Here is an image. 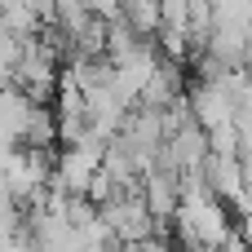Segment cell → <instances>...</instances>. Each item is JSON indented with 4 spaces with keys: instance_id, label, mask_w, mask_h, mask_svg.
<instances>
[{
    "instance_id": "6da1fadb",
    "label": "cell",
    "mask_w": 252,
    "mask_h": 252,
    "mask_svg": "<svg viewBox=\"0 0 252 252\" xmlns=\"http://www.w3.org/2000/svg\"><path fill=\"white\" fill-rule=\"evenodd\" d=\"M173 226L182 235V244L195 252V248H221L230 235H235V221H230V208L208 195V190H190L182 195L177 213H173Z\"/></svg>"
},
{
    "instance_id": "7a4b0ae2",
    "label": "cell",
    "mask_w": 252,
    "mask_h": 252,
    "mask_svg": "<svg viewBox=\"0 0 252 252\" xmlns=\"http://www.w3.org/2000/svg\"><path fill=\"white\" fill-rule=\"evenodd\" d=\"M97 217H102V226L111 230V239L120 248H133V244H142V239L155 235V217H151L142 190H124V195L97 204Z\"/></svg>"
},
{
    "instance_id": "3957f363",
    "label": "cell",
    "mask_w": 252,
    "mask_h": 252,
    "mask_svg": "<svg viewBox=\"0 0 252 252\" xmlns=\"http://www.w3.org/2000/svg\"><path fill=\"white\" fill-rule=\"evenodd\" d=\"M97 173H102V151H89V146H62L49 186H53L58 195H66V199H89Z\"/></svg>"
},
{
    "instance_id": "277c9868",
    "label": "cell",
    "mask_w": 252,
    "mask_h": 252,
    "mask_svg": "<svg viewBox=\"0 0 252 252\" xmlns=\"http://www.w3.org/2000/svg\"><path fill=\"white\" fill-rule=\"evenodd\" d=\"M58 49L49 44V40H31L27 44V53H22V62H18V71H13V84L31 97V102H44V97H53V89H58Z\"/></svg>"
},
{
    "instance_id": "5b68a950",
    "label": "cell",
    "mask_w": 252,
    "mask_h": 252,
    "mask_svg": "<svg viewBox=\"0 0 252 252\" xmlns=\"http://www.w3.org/2000/svg\"><path fill=\"white\" fill-rule=\"evenodd\" d=\"M186 106H190V120H195L204 133L235 120V102H230V93L221 89V80H195V89H186Z\"/></svg>"
},
{
    "instance_id": "8992f818",
    "label": "cell",
    "mask_w": 252,
    "mask_h": 252,
    "mask_svg": "<svg viewBox=\"0 0 252 252\" xmlns=\"http://www.w3.org/2000/svg\"><path fill=\"white\" fill-rule=\"evenodd\" d=\"M142 199H146V208H151V217H155V221L173 217V213H177V204H182V177L155 159V164L142 173Z\"/></svg>"
},
{
    "instance_id": "52a82bcc",
    "label": "cell",
    "mask_w": 252,
    "mask_h": 252,
    "mask_svg": "<svg viewBox=\"0 0 252 252\" xmlns=\"http://www.w3.org/2000/svg\"><path fill=\"white\" fill-rule=\"evenodd\" d=\"M204 190L217 195V199L239 204V199H244V168H239V155H208V159H204Z\"/></svg>"
},
{
    "instance_id": "ba28073f",
    "label": "cell",
    "mask_w": 252,
    "mask_h": 252,
    "mask_svg": "<svg viewBox=\"0 0 252 252\" xmlns=\"http://www.w3.org/2000/svg\"><path fill=\"white\" fill-rule=\"evenodd\" d=\"M35 106H40V102H31L18 84H0V128H4L18 146H22V133H27Z\"/></svg>"
},
{
    "instance_id": "9c48e42d",
    "label": "cell",
    "mask_w": 252,
    "mask_h": 252,
    "mask_svg": "<svg viewBox=\"0 0 252 252\" xmlns=\"http://www.w3.org/2000/svg\"><path fill=\"white\" fill-rule=\"evenodd\" d=\"M124 27H133L137 35H159V0H120V13H115Z\"/></svg>"
},
{
    "instance_id": "30bf717a",
    "label": "cell",
    "mask_w": 252,
    "mask_h": 252,
    "mask_svg": "<svg viewBox=\"0 0 252 252\" xmlns=\"http://www.w3.org/2000/svg\"><path fill=\"white\" fill-rule=\"evenodd\" d=\"M208 9H213V27L252 31V0H208Z\"/></svg>"
},
{
    "instance_id": "8fae6325",
    "label": "cell",
    "mask_w": 252,
    "mask_h": 252,
    "mask_svg": "<svg viewBox=\"0 0 252 252\" xmlns=\"http://www.w3.org/2000/svg\"><path fill=\"white\" fill-rule=\"evenodd\" d=\"M80 4H84V9H89L93 18H106V22H111V18L120 13V0H80Z\"/></svg>"
},
{
    "instance_id": "7c38bea8",
    "label": "cell",
    "mask_w": 252,
    "mask_h": 252,
    "mask_svg": "<svg viewBox=\"0 0 252 252\" xmlns=\"http://www.w3.org/2000/svg\"><path fill=\"white\" fill-rule=\"evenodd\" d=\"M124 252H173V244L151 235V239H142V244H133V248H124Z\"/></svg>"
},
{
    "instance_id": "4fadbf2b",
    "label": "cell",
    "mask_w": 252,
    "mask_h": 252,
    "mask_svg": "<svg viewBox=\"0 0 252 252\" xmlns=\"http://www.w3.org/2000/svg\"><path fill=\"white\" fill-rule=\"evenodd\" d=\"M195 252H221V248H195Z\"/></svg>"
}]
</instances>
